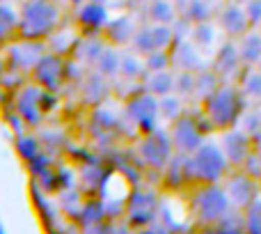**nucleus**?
Returning a JSON list of instances; mask_svg holds the SVG:
<instances>
[{
    "label": "nucleus",
    "instance_id": "obj_1",
    "mask_svg": "<svg viewBox=\"0 0 261 234\" xmlns=\"http://www.w3.org/2000/svg\"><path fill=\"white\" fill-rule=\"evenodd\" d=\"M62 9L55 0H23L18 7V37L46 41L62 26Z\"/></svg>",
    "mask_w": 261,
    "mask_h": 234
},
{
    "label": "nucleus",
    "instance_id": "obj_2",
    "mask_svg": "<svg viewBox=\"0 0 261 234\" xmlns=\"http://www.w3.org/2000/svg\"><path fill=\"white\" fill-rule=\"evenodd\" d=\"M204 117L211 122L213 129H231L243 115V92L236 83L222 81L206 99L202 101Z\"/></svg>",
    "mask_w": 261,
    "mask_h": 234
},
{
    "label": "nucleus",
    "instance_id": "obj_3",
    "mask_svg": "<svg viewBox=\"0 0 261 234\" xmlns=\"http://www.w3.org/2000/svg\"><path fill=\"white\" fill-rule=\"evenodd\" d=\"M229 170L222 147L202 143L193 154L186 156V179L193 184H218Z\"/></svg>",
    "mask_w": 261,
    "mask_h": 234
},
{
    "label": "nucleus",
    "instance_id": "obj_4",
    "mask_svg": "<svg viewBox=\"0 0 261 234\" xmlns=\"http://www.w3.org/2000/svg\"><path fill=\"white\" fill-rule=\"evenodd\" d=\"M50 99H53V92L28 81L25 85H18L14 90V113L21 117V122H25L28 126H39L41 120L48 113Z\"/></svg>",
    "mask_w": 261,
    "mask_h": 234
},
{
    "label": "nucleus",
    "instance_id": "obj_5",
    "mask_svg": "<svg viewBox=\"0 0 261 234\" xmlns=\"http://www.w3.org/2000/svg\"><path fill=\"white\" fill-rule=\"evenodd\" d=\"M193 212L204 225H218L231 212V200L220 186L199 184L193 195Z\"/></svg>",
    "mask_w": 261,
    "mask_h": 234
},
{
    "label": "nucleus",
    "instance_id": "obj_6",
    "mask_svg": "<svg viewBox=\"0 0 261 234\" xmlns=\"http://www.w3.org/2000/svg\"><path fill=\"white\" fill-rule=\"evenodd\" d=\"M69 67H71V62H69L67 55H60V53H53V51L46 49V53L39 58V62L32 67L30 72V81L37 83L39 87H44V90L48 92H60L64 87V83L69 81Z\"/></svg>",
    "mask_w": 261,
    "mask_h": 234
},
{
    "label": "nucleus",
    "instance_id": "obj_7",
    "mask_svg": "<svg viewBox=\"0 0 261 234\" xmlns=\"http://www.w3.org/2000/svg\"><path fill=\"white\" fill-rule=\"evenodd\" d=\"M3 49H5V58H7V72L23 74V76H30L32 67H35L41 55L46 53L44 41L23 39V37H16V39L9 41Z\"/></svg>",
    "mask_w": 261,
    "mask_h": 234
},
{
    "label": "nucleus",
    "instance_id": "obj_8",
    "mask_svg": "<svg viewBox=\"0 0 261 234\" xmlns=\"http://www.w3.org/2000/svg\"><path fill=\"white\" fill-rule=\"evenodd\" d=\"M138 152H140V158L144 161V166L163 170L167 166V161L172 158V154H174L170 131H161V129L147 131L142 135V140L138 143Z\"/></svg>",
    "mask_w": 261,
    "mask_h": 234
},
{
    "label": "nucleus",
    "instance_id": "obj_9",
    "mask_svg": "<svg viewBox=\"0 0 261 234\" xmlns=\"http://www.w3.org/2000/svg\"><path fill=\"white\" fill-rule=\"evenodd\" d=\"M170 140L176 154H193L199 145L204 143V129L199 126L197 117L193 115H179L174 122H170Z\"/></svg>",
    "mask_w": 261,
    "mask_h": 234
},
{
    "label": "nucleus",
    "instance_id": "obj_10",
    "mask_svg": "<svg viewBox=\"0 0 261 234\" xmlns=\"http://www.w3.org/2000/svg\"><path fill=\"white\" fill-rule=\"evenodd\" d=\"M176 41L174 26H165V23H147V26L138 28L133 35V49L140 55H147L151 51H170L172 44Z\"/></svg>",
    "mask_w": 261,
    "mask_h": 234
},
{
    "label": "nucleus",
    "instance_id": "obj_11",
    "mask_svg": "<svg viewBox=\"0 0 261 234\" xmlns=\"http://www.w3.org/2000/svg\"><path fill=\"white\" fill-rule=\"evenodd\" d=\"M124 110H126L128 120L133 122V124H138L144 133L153 129L156 117L161 115L158 113V97H153L151 92L144 90L142 83H140V90H135L133 95H128L126 104H124Z\"/></svg>",
    "mask_w": 261,
    "mask_h": 234
},
{
    "label": "nucleus",
    "instance_id": "obj_12",
    "mask_svg": "<svg viewBox=\"0 0 261 234\" xmlns=\"http://www.w3.org/2000/svg\"><path fill=\"white\" fill-rule=\"evenodd\" d=\"M245 69L243 60L239 55V49H236V39H229L218 49L216 60H213V72L220 76V81L227 83H236L241 76V72Z\"/></svg>",
    "mask_w": 261,
    "mask_h": 234
},
{
    "label": "nucleus",
    "instance_id": "obj_13",
    "mask_svg": "<svg viewBox=\"0 0 261 234\" xmlns=\"http://www.w3.org/2000/svg\"><path fill=\"white\" fill-rule=\"evenodd\" d=\"M252 152L254 149H252V138H250V133L236 131L234 126L225 131V135H222V154H225L229 166L241 168Z\"/></svg>",
    "mask_w": 261,
    "mask_h": 234
},
{
    "label": "nucleus",
    "instance_id": "obj_14",
    "mask_svg": "<svg viewBox=\"0 0 261 234\" xmlns=\"http://www.w3.org/2000/svg\"><path fill=\"white\" fill-rule=\"evenodd\" d=\"M225 191L227 195H229L231 204L239 209H245L250 207V204L254 202V198H257V179L254 177H250L248 172H234V175L229 177V179H225Z\"/></svg>",
    "mask_w": 261,
    "mask_h": 234
},
{
    "label": "nucleus",
    "instance_id": "obj_15",
    "mask_svg": "<svg viewBox=\"0 0 261 234\" xmlns=\"http://www.w3.org/2000/svg\"><path fill=\"white\" fill-rule=\"evenodd\" d=\"M218 23H220L222 32H225L229 39H239L241 35L250 30V18L248 12H245V5L239 3H227L225 7L218 12Z\"/></svg>",
    "mask_w": 261,
    "mask_h": 234
},
{
    "label": "nucleus",
    "instance_id": "obj_16",
    "mask_svg": "<svg viewBox=\"0 0 261 234\" xmlns=\"http://www.w3.org/2000/svg\"><path fill=\"white\" fill-rule=\"evenodd\" d=\"M126 214L130 225H147L156 216V195L149 191H135L126 200Z\"/></svg>",
    "mask_w": 261,
    "mask_h": 234
},
{
    "label": "nucleus",
    "instance_id": "obj_17",
    "mask_svg": "<svg viewBox=\"0 0 261 234\" xmlns=\"http://www.w3.org/2000/svg\"><path fill=\"white\" fill-rule=\"evenodd\" d=\"M170 58H172V69L174 72H199L204 67L202 53H199V49L193 41L176 39L170 49Z\"/></svg>",
    "mask_w": 261,
    "mask_h": 234
},
{
    "label": "nucleus",
    "instance_id": "obj_18",
    "mask_svg": "<svg viewBox=\"0 0 261 234\" xmlns=\"http://www.w3.org/2000/svg\"><path fill=\"white\" fill-rule=\"evenodd\" d=\"M138 28L133 26V21H130L128 16H117V18H108L103 26V37L106 41H108L110 46H124V44H130L133 41V35Z\"/></svg>",
    "mask_w": 261,
    "mask_h": 234
},
{
    "label": "nucleus",
    "instance_id": "obj_19",
    "mask_svg": "<svg viewBox=\"0 0 261 234\" xmlns=\"http://www.w3.org/2000/svg\"><path fill=\"white\" fill-rule=\"evenodd\" d=\"M106 46H108L106 37H96V32H83L76 41V49H73L71 58L81 60L85 64H94Z\"/></svg>",
    "mask_w": 261,
    "mask_h": 234
},
{
    "label": "nucleus",
    "instance_id": "obj_20",
    "mask_svg": "<svg viewBox=\"0 0 261 234\" xmlns=\"http://www.w3.org/2000/svg\"><path fill=\"white\" fill-rule=\"evenodd\" d=\"M174 83H176V72L174 69H158V72H147L142 78V87L147 92H151L153 97H165L174 92Z\"/></svg>",
    "mask_w": 261,
    "mask_h": 234
},
{
    "label": "nucleus",
    "instance_id": "obj_21",
    "mask_svg": "<svg viewBox=\"0 0 261 234\" xmlns=\"http://www.w3.org/2000/svg\"><path fill=\"white\" fill-rule=\"evenodd\" d=\"M236 49L243 60L245 67H257L261 60V30L259 28H250L245 35H241L236 39Z\"/></svg>",
    "mask_w": 261,
    "mask_h": 234
},
{
    "label": "nucleus",
    "instance_id": "obj_22",
    "mask_svg": "<svg viewBox=\"0 0 261 234\" xmlns=\"http://www.w3.org/2000/svg\"><path fill=\"white\" fill-rule=\"evenodd\" d=\"M106 21V9L101 7L99 3H85L81 9H78V16H76V23H78V30L81 32H99L103 30Z\"/></svg>",
    "mask_w": 261,
    "mask_h": 234
},
{
    "label": "nucleus",
    "instance_id": "obj_23",
    "mask_svg": "<svg viewBox=\"0 0 261 234\" xmlns=\"http://www.w3.org/2000/svg\"><path fill=\"white\" fill-rule=\"evenodd\" d=\"M18 37V7L0 3V46H7Z\"/></svg>",
    "mask_w": 261,
    "mask_h": 234
},
{
    "label": "nucleus",
    "instance_id": "obj_24",
    "mask_svg": "<svg viewBox=\"0 0 261 234\" xmlns=\"http://www.w3.org/2000/svg\"><path fill=\"white\" fill-rule=\"evenodd\" d=\"M119 64H122V51H119L117 46L108 44L101 51L99 58H96L94 69L99 74H103L106 78H115V76H119Z\"/></svg>",
    "mask_w": 261,
    "mask_h": 234
},
{
    "label": "nucleus",
    "instance_id": "obj_25",
    "mask_svg": "<svg viewBox=\"0 0 261 234\" xmlns=\"http://www.w3.org/2000/svg\"><path fill=\"white\" fill-rule=\"evenodd\" d=\"M147 67H144V58L138 51H130V53H122V64H119V76L126 78V81L142 83Z\"/></svg>",
    "mask_w": 261,
    "mask_h": 234
},
{
    "label": "nucleus",
    "instance_id": "obj_26",
    "mask_svg": "<svg viewBox=\"0 0 261 234\" xmlns=\"http://www.w3.org/2000/svg\"><path fill=\"white\" fill-rule=\"evenodd\" d=\"M176 5L174 0H151L147 5V18L149 23H165L172 26L176 21Z\"/></svg>",
    "mask_w": 261,
    "mask_h": 234
},
{
    "label": "nucleus",
    "instance_id": "obj_27",
    "mask_svg": "<svg viewBox=\"0 0 261 234\" xmlns=\"http://www.w3.org/2000/svg\"><path fill=\"white\" fill-rule=\"evenodd\" d=\"M213 16V9L206 0H186L184 3V12H181V18L188 21L190 26L195 23H202V21H211Z\"/></svg>",
    "mask_w": 261,
    "mask_h": 234
},
{
    "label": "nucleus",
    "instance_id": "obj_28",
    "mask_svg": "<svg viewBox=\"0 0 261 234\" xmlns=\"http://www.w3.org/2000/svg\"><path fill=\"white\" fill-rule=\"evenodd\" d=\"M236 85L241 87L245 97H254V99H261V72L257 67H245L241 72Z\"/></svg>",
    "mask_w": 261,
    "mask_h": 234
},
{
    "label": "nucleus",
    "instance_id": "obj_29",
    "mask_svg": "<svg viewBox=\"0 0 261 234\" xmlns=\"http://www.w3.org/2000/svg\"><path fill=\"white\" fill-rule=\"evenodd\" d=\"M158 113H161V117H165L167 122H174L179 115H184V101H181V97L176 92L161 97L158 99Z\"/></svg>",
    "mask_w": 261,
    "mask_h": 234
},
{
    "label": "nucleus",
    "instance_id": "obj_30",
    "mask_svg": "<svg viewBox=\"0 0 261 234\" xmlns=\"http://www.w3.org/2000/svg\"><path fill=\"white\" fill-rule=\"evenodd\" d=\"M213 26L208 21H202V23H195V26H190V41H193L197 49H206V46L213 44V39H216V35H213Z\"/></svg>",
    "mask_w": 261,
    "mask_h": 234
},
{
    "label": "nucleus",
    "instance_id": "obj_31",
    "mask_svg": "<svg viewBox=\"0 0 261 234\" xmlns=\"http://www.w3.org/2000/svg\"><path fill=\"white\" fill-rule=\"evenodd\" d=\"M245 232L261 234V198H254L250 207H245Z\"/></svg>",
    "mask_w": 261,
    "mask_h": 234
},
{
    "label": "nucleus",
    "instance_id": "obj_32",
    "mask_svg": "<svg viewBox=\"0 0 261 234\" xmlns=\"http://www.w3.org/2000/svg\"><path fill=\"white\" fill-rule=\"evenodd\" d=\"M142 58H144V67H147V72H158V69H170L172 67L170 51H151V53L142 55Z\"/></svg>",
    "mask_w": 261,
    "mask_h": 234
},
{
    "label": "nucleus",
    "instance_id": "obj_33",
    "mask_svg": "<svg viewBox=\"0 0 261 234\" xmlns=\"http://www.w3.org/2000/svg\"><path fill=\"white\" fill-rule=\"evenodd\" d=\"M174 92H176L179 97H190V95H195V72H176Z\"/></svg>",
    "mask_w": 261,
    "mask_h": 234
},
{
    "label": "nucleus",
    "instance_id": "obj_34",
    "mask_svg": "<svg viewBox=\"0 0 261 234\" xmlns=\"http://www.w3.org/2000/svg\"><path fill=\"white\" fill-rule=\"evenodd\" d=\"M245 12H248L250 26L259 28V23H261V0H248V3H245Z\"/></svg>",
    "mask_w": 261,
    "mask_h": 234
},
{
    "label": "nucleus",
    "instance_id": "obj_35",
    "mask_svg": "<svg viewBox=\"0 0 261 234\" xmlns=\"http://www.w3.org/2000/svg\"><path fill=\"white\" fill-rule=\"evenodd\" d=\"M5 74H7V58H5V49L0 46V81H3Z\"/></svg>",
    "mask_w": 261,
    "mask_h": 234
},
{
    "label": "nucleus",
    "instance_id": "obj_36",
    "mask_svg": "<svg viewBox=\"0 0 261 234\" xmlns=\"http://www.w3.org/2000/svg\"><path fill=\"white\" fill-rule=\"evenodd\" d=\"M138 234H156V232H151V230H142V232H138Z\"/></svg>",
    "mask_w": 261,
    "mask_h": 234
},
{
    "label": "nucleus",
    "instance_id": "obj_37",
    "mask_svg": "<svg viewBox=\"0 0 261 234\" xmlns=\"http://www.w3.org/2000/svg\"><path fill=\"white\" fill-rule=\"evenodd\" d=\"M257 69H259V72H261V60H259V62H257Z\"/></svg>",
    "mask_w": 261,
    "mask_h": 234
},
{
    "label": "nucleus",
    "instance_id": "obj_38",
    "mask_svg": "<svg viewBox=\"0 0 261 234\" xmlns=\"http://www.w3.org/2000/svg\"><path fill=\"white\" fill-rule=\"evenodd\" d=\"M259 30H261V23H259Z\"/></svg>",
    "mask_w": 261,
    "mask_h": 234
},
{
    "label": "nucleus",
    "instance_id": "obj_39",
    "mask_svg": "<svg viewBox=\"0 0 261 234\" xmlns=\"http://www.w3.org/2000/svg\"><path fill=\"white\" fill-rule=\"evenodd\" d=\"M174 3H179V0H174Z\"/></svg>",
    "mask_w": 261,
    "mask_h": 234
},
{
    "label": "nucleus",
    "instance_id": "obj_40",
    "mask_svg": "<svg viewBox=\"0 0 261 234\" xmlns=\"http://www.w3.org/2000/svg\"><path fill=\"white\" fill-rule=\"evenodd\" d=\"M0 3H3V0H0Z\"/></svg>",
    "mask_w": 261,
    "mask_h": 234
}]
</instances>
